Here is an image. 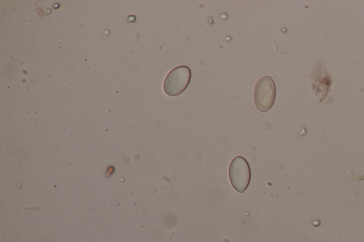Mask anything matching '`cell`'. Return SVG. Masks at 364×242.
Here are the masks:
<instances>
[{"label": "cell", "mask_w": 364, "mask_h": 242, "mask_svg": "<svg viewBox=\"0 0 364 242\" xmlns=\"http://www.w3.org/2000/svg\"><path fill=\"white\" fill-rule=\"evenodd\" d=\"M276 97V87L273 79L264 76L257 82L254 89V102L258 110L267 111L273 106Z\"/></svg>", "instance_id": "obj_1"}, {"label": "cell", "mask_w": 364, "mask_h": 242, "mask_svg": "<svg viewBox=\"0 0 364 242\" xmlns=\"http://www.w3.org/2000/svg\"><path fill=\"white\" fill-rule=\"evenodd\" d=\"M191 77V72L185 65L173 68L166 75L164 82V90L168 96H177L188 87Z\"/></svg>", "instance_id": "obj_2"}, {"label": "cell", "mask_w": 364, "mask_h": 242, "mask_svg": "<svg viewBox=\"0 0 364 242\" xmlns=\"http://www.w3.org/2000/svg\"><path fill=\"white\" fill-rule=\"evenodd\" d=\"M229 177L234 189L242 193L250 181V168L247 161L242 156L232 159L229 167Z\"/></svg>", "instance_id": "obj_3"}]
</instances>
